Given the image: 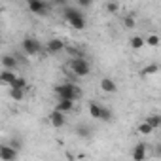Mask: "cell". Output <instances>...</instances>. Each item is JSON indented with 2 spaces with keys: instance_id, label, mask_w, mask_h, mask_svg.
Masks as SVG:
<instances>
[{
  "instance_id": "6da1fadb",
  "label": "cell",
  "mask_w": 161,
  "mask_h": 161,
  "mask_svg": "<svg viewBox=\"0 0 161 161\" xmlns=\"http://www.w3.org/2000/svg\"><path fill=\"white\" fill-rule=\"evenodd\" d=\"M63 14H64L66 21L70 23V27H74L76 31H82V29H86V15H84L82 12H80L78 8H72V6H64Z\"/></svg>"
},
{
  "instance_id": "7a4b0ae2",
  "label": "cell",
  "mask_w": 161,
  "mask_h": 161,
  "mask_svg": "<svg viewBox=\"0 0 161 161\" xmlns=\"http://www.w3.org/2000/svg\"><path fill=\"white\" fill-rule=\"evenodd\" d=\"M55 95L59 97V99H64V101H76L80 95H82V89H80L76 84H59V86H55Z\"/></svg>"
},
{
  "instance_id": "3957f363",
  "label": "cell",
  "mask_w": 161,
  "mask_h": 161,
  "mask_svg": "<svg viewBox=\"0 0 161 161\" xmlns=\"http://www.w3.org/2000/svg\"><path fill=\"white\" fill-rule=\"evenodd\" d=\"M68 68L72 70L74 76H80V78L89 76V72H91V64L86 57H70L68 59Z\"/></svg>"
},
{
  "instance_id": "277c9868",
  "label": "cell",
  "mask_w": 161,
  "mask_h": 161,
  "mask_svg": "<svg viewBox=\"0 0 161 161\" xmlns=\"http://www.w3.org/2000/svg\"><path fill=\"white\" fill-rule=\"evenodd\" d=\"M89 116L93 119H101V121H110L112 119V110L108 106H103L99 103H89Z\"/></svg>"
},
{
  "instance_id": "5b68a950",
  "label": "cell",
  "mask_w": 161,
  "mask_h": 161,
  "mask_svg": "<svg viewBox=\"0 0 161 161\" xmlns=\"http://www.w3.org/2000/svg\"><path fill=\"white\" fill-rule=\"evenodd\" d=\"M21 47H23V51L27 53V55H36V53H40V42L36 40V38H32V36H27V38H23V42H21Z\"/></svg>"
},
{
  "instance_id": "8992f818",
  "label": "cell",
  "mask_w": 161,
  "mask_h": 161,
  "mask_svg": "<svg viewBox=\"0 0 161 161\" xmlns=\"http://www.w3.org/2000/svg\"><path fill=\"white\" fill-rule=\"evenodd\" d=\"M27 6H29V10H31L32 14H36V15H46V14H47V8H49V4L44 2V0H29Z\"/></svg>"
},
{
  "instance_id": "52a82bcc",
  "label": "cell",
  "mask_w": 161,
  "mask_h": 161,
  "mask_svg": "<svg viewBox=\"0 0 161 161\" xmlns=\"http://www.w3.org/2000/svg\"><path fill=\"white\" fill-rule=\"evenodd\" d=\"M66 46H64V42L61 40V38H51V40H47V44H46V49H47V53H59V51H63Z\"/></svg>"
},
{
  "instance_id": "ba28073f",
  "label": "cell",
  "mask_w": 161,
  "mask_h": 161,
  "mask_svg": "<svg viewBox=\"0 0 161 161\" xmlns=\"http://www.w3.org/2000/svg\"><path fill=\"white\" fill-rule=\"evenodd\" d=\"M146 152H148V146L146 142H138L135 148H133V161H144L146 159Z\"/></svg>"
},
{
  "instance_id": "9c48e42d",
  "label": "cell",
  "mask_w": 161,
  "mask_h": 161,
  "mask_svg": "<svg viewBox=\"0 0 161 161\" xmlns=\"http://www.w3.org/2000/svg\"><path fill=\"white\" fill-rule=\"evenodd\" d=\"M17 152L14 148H10L8 144H0V159L2 161H15Z\"/></svg>"
},
{
  "instance_id": "30bf717a",
  "label": "cell",
  "mask_w": 161,
  "mask_h": 161,
  "mask_svg": "<svg viewBox=\"0 0 161 161\" xmlns=\"http://www.w3.org/2000/svg\"><path fill=\"white\" fill-rule=\"evenodd\" d=\"M15 72H12V70H2L0 72V86H6V87H12L14 86V82H15Z\"/></svg>"
},
{
  "instance_id": "8fae6325",
  "label": "cell",
  "mask_w": 161,
  "mask_h": 161,
  "mask_svg": "<svg viewBox=\"0 0 161 161\" xmlns=\"http://www.w3.org/2000/svg\"><path fill=\"white\" fill-rule=\"evenodd\" d=\"M0 63H2L4 70H15V66L19 64V61L15 59V55H2V59H0Z\"/></svg>"
},
{
  "instance_id": "7c38bea8",
  "label": "cell",
  "mask_w": 161,
  "mask_h": 161,
  "mask_svg": "<svg viewBox=\"0 0 161 161\" xmlns=\"http://www.w3.org/2000/svg\"><path fill=\"white\" fill-rule=\"evenodd\" d=\"M101 91H104V93H116L118 91V84L114 82V80H110V78H103L101 80Z\"/></svg>"
},
{
  "instance_id": "4fadbf2b",
  "label": "cell",
  "mask_w": 161,
  "mask_h": 161,
  "mask_svg": "<svg viewBox=\"0 0 161 161\" xmlns=\"http://www.w3.org/2000/svg\"><path fill=\"white\" fill-rule=\"evenodd\" d=\"M64 114H61V112H57V110H53L51 114H49V123L53 125V127H63L64 125Z\"/></svg>"
},
{
  "instance_id": "5bb4252c",
  "label": "cell",
  "mask_w": 161,
  "mask_h": 161,
  "mask_svg": "<svg viewBox=\"0 0 161 161\" xmlns=\"http://www.w3.org/2000/svg\"><path fill=\"white\" fill-rule=\"evenodd\" d=\"M74 108V101H64V99H59V103L55 104V110L61 112V114H66Z\"/></svg>"
},
{
  "instance_id": "9a60e30c",
  "label": "cell",
  "mask_w": 161,
  "mask_h": 161,
  "mask_svg": "<svg viewBox=\"0 0 161 161\" xmlns=\"http://www.w3.org/2000/svg\"><path fill=\"white\" fill-rule=\"evenodd\" d=\"M91 133H93V131H91L89 125H84V123H82V125L76 127V135H78L80 138H91Z\"/></svg>"
},
{
  "instance_id": "2e32d148",
  "label": "cell",
  "mask_w": 161,
  "mask_h": 161,
  "mask_svg": "<svg viewBox=\"0 0 161 161\" xmlns=\"http://www.w3.org/2000/svg\"><path fill=\"white\" fill-rule=\"evenodd\" d=\"M157 72H159V64H155V63H153V64L144 66V68L140 70V76H144V78H146V76H153V74H157Z\"/></svg>"
},
{
  "instance_id": "e0dca14e",
  "label": "cell",
  "mask_w": 161,
  "mask_h": 161,
  "mask_svg": "<svg viewBox=\"0 0 161 161\" xmlns=\"http://www.w3.org/2000/svg\"><path fill=\"white\" fill-rule=\"evenodd\" d=\"M10 99H12V101H15V103H21V101L25 99V91L15 89V87H10Z\"/></svg>"
},
{
  "instance_id": "ac0fdd59",
  "label": "cell",
  "mask_w": 161,
  "mask_h": 161,
  "mask_svg": "<svg viewBox=\"0 0 161 161\" xmlns=\"http://www.w3.org/2000/svg\"><path fill=\"white\" fill-rule=\"evenodd\" d=\"M144 121H146L152 129H157V127L161 125V116H159V114H153V116H148Z\"/></svg>"
},
{
  "instance_id": "d6986e66",
  "label": "cell",
  "mask_w": 161,
  "mask_h": 161,
  "mask_svg": "<svg viewBox=\"0 0 161 161\" xmlns=\"http://www.w3.org/2000/svg\"><path fill=\"white\" fill-rule=\"evenodd\" d=\"M129 46H131L133 49H140V47L144 46V38H142V36H133V38L129 40Z\"/></svg>"
},
{
  "instance_id": "ffe728a7",
  "label": "cell",
  "mask_w": 161,
  "mask_h": 161,
  "mask_svg": "<svg viewBox=\"0 0 161 161\" xmlns=\"http://www.w3.org/2000/svg\"><path fill=\"white\" fill-rule=\"evenodd\" d=\"M12 87H15V89H21V91H27V80H25V78H21V76H17Z\"/></svg>"
},
{
  "instance_id": "44dd1931",
  "label": "cell",
  "mask_w": 161,
  "mask_h": 161,
  "mask_svg": "<svg viewBox=\"0 0 161 161\" xmlns=\"http://www.w3.org/2000/svg\"><path fill=\"white\" fill-rule=\"evenodd\" d=\"M8 146H10V148H14L15 152H19V150L23 148V140H21L19 136H12V138H10V144H8Z\"/></svg>"
},
{
  "instance_id": "7402d4cb",
  "label": "cell",
  "mask_w": 161,
  "mask_h": 161,
  "mask_svg": "<svg viewBox=\"0 0 161 161\" xmlns=\"http://www.w3.org/2000/svg\"><path fill=\"white\" fill-rule=\"evenodd\" d=\"M144 46H152V47L159 46V36H157V34H150V36L144 40Z\"/></svg>"
},
{
  "instance_id": "603a6c76",
  "label": "cell",
  "mask_w": 161,
  "mask_h": 161,
  "mask_svg": "<svg viewBox=\"0 0 161 161\" xmlns=\"http://www.w3.org/2000/svg\"><path fill=\"white\" fill-rule=\"evenodd\" d=\"M152 131H153V129H152V127H150V125H148L146 121H142V123L138 125V133H140V135H144V136H148V135H150Z\"/></svg>"
},
{
  "instance_id": "cb8c5ba5",
  "label": "cell",
  "mask_w": 161,
  "mask_h": 161,
  "mask_svg": "<svg viewBox=\"0 0 161 161\" xmlns=\"http://www.w3.org/2000/svg\"><path fill=\"white\" fill-rule=\"evenodd\" d=\"M118 10H119L118 2H106V12L108 14H118Z\"/></svg>"
},
{
  "instance_id": "d4e9b609",
  "label": "cell",
  "mask_w": 161,
  "mask_h": 161,
  "mask_svg": "<svg viewBox=\"0 0 161 161\" xmlns=\"http://www.w3.org/2000/svg\"><path fill=\"white\" fill-rule=\"evenodd\" d=\"M123 27H125V29H133V27H135V19L129 17V15H125V17H123Z\"/></svg>"
},
{
  "instance_id": "484cf974",
  "label": "cell",
  "mask_w": 161,
  "mask_h": 161,
  "mask_svg": "<svg viewBox=\"0 0 161 161\" xmlns=\"http://www.w3.org/2000/svg\"><path fill=\"white\" fill-rule=\"evenodd\" d=\"M78 6H80V8H87V6H91V2H89V0H80Z\"/></svg>"
},
{
  "instance_id": "4316f807",
  "label": "cell",
  "mask_w": 161,
  "mask_h": 161,
  "mask_svg": "<svg viewBox=\"0 0 161 161\" xmlns=\"http://www.w3.org/2000/svg\"><path fill=\"white\" fill-rule=\"evenodd\" d=\"M0 44H2V36H0Z\"/></svg>"
},
{
  "instance_id": "83f0119b",
  "label": "cell",
  "mask_w": 161,
  "mask_h": 161,
  "mask_svg": "<svg viewBox=\"0 0 161 161\" xmlns=\"http://www.w3.org/2000/svg\"><path fill=\"white\" fill-rule=\"evenodd\" d=\"M0 12H2V8H0Z\"/></svg>"
}]
</instances>
